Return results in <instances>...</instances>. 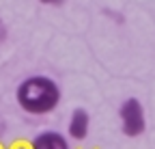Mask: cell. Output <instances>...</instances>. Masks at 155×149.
<instances>
[{"label":"cell","mask_w":155,"mask_h":149,"mask_svg":"<svg viewBox=\"0 0 155 149\" xmlns=\"http://www.w3.org/2000/svg\"><path fill=\"white\" fill-rule=\"evenodd\" d=\"M17 102L30 115H45L61 102V89L52 78L32 76L17 86Z\"/></svg>","instance_id":"1"},{"label":"cell","mask_w":155,"mask_h":149,"mask_svg":"<svg viewBox=\"0 0 155 149\" xmlns=\"http://www.w3.org/2000/svg\"><path fill=\"white\" fill-rule=\"evenodd\" d=\"M119 115H121V127L127 136L136 138L144 132V110L136 97H129L121 104Z\"/></svg>","instance_id":"2"},{"label":"cell","mask_w":155,"mask_h":149,"mask_svg":"<svg viewBox=\"0 0 155 149\" xmlns=\"http://www.w3.org/2000/svg\"><path fill=\"white\" fill-rule=\"evenodd\" d=\"M88 123H91V119H88V113H86V110H82V108L73 110V115H71V119H69V136H71L73 141L86 138V134H88Z\"/></svg>","instance_id":"3"},{"label":"cell","mask_w":155,"mask_h":149,"mask_svg":"<svg viewBox=\"0 0 155 149\" xmlns=\"http://www.w3.org/2000/svg\"><path fill=\"white\" fill-rule=\"evenodd\" d=\"M30 149H69V143L65 141L63 134H56V132H43V134H39Z\"/></svg>","instance_id":"4"},{"label":"cell","mask_w":155,"mask_h":149,"mask_svg":"<svg viewBox=\"0 0 155 149\" xmlns=\"http://www.w3.org/2000/svg\"><path fill=\"white\" fill-rule=\"evenodd\" d=\"M7 39V26H5V22L0 20V41H5Z\"/></svg>","instance_id":"5"},{"label":"cell","mask_w":155,"mask_h":149,"mask_svg":"<svg viewBox=\"0 0 155 149\" xmlns=\"http://www.w3.org/2000/svg\"><path fill=\"white\" fill-rule=\"evenodd\" d=\"M39 2H43V5H63L65 0H39Z\"/></svg>","instance_id":"6"},{"label":"cell","mask_w":155,"mask_h":149,"mask_svg":"<svg viewBox=\"0 0 155 149\" xmlns=\"http://www.w3.org/2000/svg\"><path fill=\"white\" fill-rule=\"evenodd\" d=\"M5 127H7V125H5V121H2V119H0V134H2V132H5Z\"/></svg>","instance_id":"7"}]
</instances>
